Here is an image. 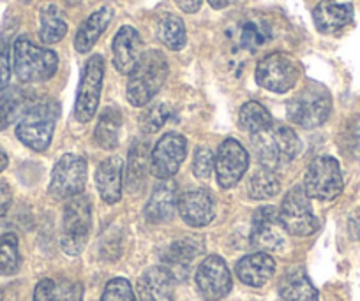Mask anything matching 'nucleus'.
Listing matches in <instances>:
<instances>
[{"mask_svg": "<svg viewBox=\"0 0 360 301\" xmlns=\"http://www.w3.org/2000/svg\"><path fill=\"white\" fill-rule=\"evenodd\" d=\"M168 78V62L159 50H148L141 55L136 67L131 71L126 97L131 106H147L159 93Z\"/></svg>", "mask_w": 360, "mask_h": 301, "instance_id": "obj_1", "label": "nucleus"}, {"mask_svg": "<svg viewBox=\"0 0 360 301\" xmlns=\"http://www.w3.org/2000/svg\"><path fill=\"white\" fill-rule=\"evenodd\" d=\"M58 69L55 51L41 48L27 37L16 39L13 46V71L23 83H41L53 78Z\"/></svg>", "mask_w": 360, "mask_h": 301, "instance_id": "obj_2", "label": "nucleus"}, {"mask_svg": "<svg viewBox=\"0 0 360 301\" xmlns=\"http://www.w3.org/2000/svg\"><path fill=\"white\" fill-rule=\"evenodd\" d=\"M90 227H92V206L89 197L78 196L68 199L62 220L60 247L68 255H79L89 241Z\"/></svg>", "mask_w": 360, "mask_h": 301, "instance_id": "obj_3", "label": "nucleus"}, {"mask_svg": "<svg viewBox=\"0 0 360 301\" xmlns=\"http://www.w3.org/2000/svg\"><path fill=\"white\" fill-rule=\"evenodd\" d=\"M332 112V97L323 86L311 85L297 93L286 106L288 119L304 129H314L327 122Z\"/></svg>", "mask_w": 360, "mask_h": 301, "instance_id": "obj_4", "label": "nucleus"}, {"mask_svg": "<svg viewBox=\"0 0 360 301\" xmlns=\"http://www.w3.org/2000/svg\"><path fill=\"white\" fill-rule=\"evenodd\" d=\"M55 120H57V113L53 112V106L48 102H36L20 120L16 127V136L30 150H48L53 140Z\"/></svg>", "mask_w": 360, "mask_h": 301, "instance_id": "obj_5", "label": "nucleus"}, {"mask_svg": "<svg viewBox=\"0 0 360 301\" xmlns=\"http://www.w3.org/2000/svg\"><path fill=\"white\" fill-rule=\"evenodd\" d=\"M300 78L299 62L288 53H270L258 62L256 81L269 92L285 93L297 85Z\"/></svg>", "mask_w": 360, "mask_h": 301, "instance_id": "obj_6", "label": "nucleus"}, {"mask_svg": "<svg viewBox=\"0 0 360 301\" xmlns=\"http://www.w3.org/2000/svg\"><path fill=\"white\" fill-rule=\"evenodd\" d=\"M103 78H105V60L101 55H94L86 60L83 67L78 93H76L75 116L79 122H89L94 119L101 100Z\"/></svg>", "mask_w": 360, "mask_h": 301, "instance_id": "obj_7", "label": "nucleus"}, {"mask_svg": "<svg viewBox=\"0 0 360 301\" xmlns=\"http://www.w3.org/2000/svg\"><path fill=\"white\" fill-rule=\"evenodd\" d=\"M342 173L334 157H316L309 164L304 178V190L309 197L320 201H332L342 192Z\"/></svg>", "mask_w": 360, "mask_h": 301, "instance_id": "obj_8", "label": "nucleus"}, {"mask_svg": "<svg viewBox=\"0 0 360 301\" xmlns=\"http://www.w3.org/2000/svg\"><path fill=\"white\" fill-rule=\"evenodd\" d=\"M279 217L286 233L293 236H309L318 229V220L304 187H295L286 194L281 203Z\"/></svg>", "mask_w": 360, "mask_h": 301, "instance_id": "obj_9", "label": "nucleus"}, {"mask_svg": "<svg viewBox=\"0 0 360 301\" xmlns=\"http://www.w3.org/2000/svg\"><path fill=\"white\" fill-rule=\"evenodd\" d=\"M86 183V162L78 155H64L51 171L50 192L57 199H71L83 192Z\"/></svg>", "mask_w": 360, "mask_h": 301, "instance_id": "obj_10", "label": "nucleus"}, {"mask_svg": "<svg viewBox=\"0 0 360 301\" xmlns=\"http://www.w3.org/2000/svg\"><path fill=\"white\" fill-rule=\"evenodd\" d=\"M188 155V141L182 134L168 133L159 140L150 155V173L159 180H169L179 173Z\"/></svg>", "mask_w": 360, "mask_h": 301, "instance_id": "obj_11", "label": "nucleus"}, {"mask_svg": "<svg viewBox=\"0 0 360 301\" xmlns=\"http://www.w3.org/2000/svg\"><path fill=\"white\" fill-rule=\"evenodd\" d=\"M285 226L276 206H262L252 215L251 245L259 252H276L285 245Z\"/></svg>", "mask_w": 360, "mask_h": 301, "instance_id": "obj_12", "label": "nucleus"}, {"mask_svg": "<svg viewBox=\"0 0 360 301\" xmlns=\"http://www.w3.org/2000/svg\"><path fill=\"white\" fill-rule=\"evenodd\" d=\"M196 286L207 301H219L231 290V275L226 262L219 255H209L196 272Z\"/></svg>", "mask_w": 360, "mask_h": 301, "instance_id": "obj_13", "label": "nucleus"}, {"mask_svg": "<svg viewBox=\"0 0 360 301\" xmlns=\"http://www.w3.org/2000/svg\"><path fill=\"white\" fill-rule=\"evenodd\" d=\"M249 155L237 140H226L219 147L216 155L217 182L224 189H231L242 180L248 171Z\"/></svg>", "mask_w": 360, "mask_h": 301, "instance_id": "obj_14", "label": "nucleus"}, {"mask_svg": "<svg viewBox=\"0 0 360 301\" xmlns=\"http://www.w3.org/2000/svg\"><path fill=\"white\" fill-rule=\"evenodd\" d=\"M176 208H179L180 217L184 219V222L193 227L209 226L216 215L212 194L202 187L188 189L186 192L180 194Z\"/></svg>", "mask_w": 360, "mask_h": 301, "instance_id": "obj_15", "label": "nucleus"}, {"mask_svg": "<svg viewBox=\"0 0 360 301\" xmlns=\"http://www.w3.org/2000/svg\"><path fill=\"white\" fill-rule=\"evenodd\" d=\"M141 301H175V276L166 266H154L138 279Z\"/></svg>", "mask_w": 360, "mask_h": 301, "instance_id": "obj_16", "label": "nucleus"}, {"mask_svg": "<svg viewBox=\"0 0 360 301\" xmlns=\"http://www.w3.org/2000/svg\"><path fill=\"white\" fill-rule=\"evenodd\" d=\"M112 51L113 65H115L117 71L120 74H131V71L136 67L138 60L141 58L140 34L129 25L119 29V32L113 37Z\"/></svg>", "mask_w": 360, "mask_h": 301, "instance_id": "obj_17", "label": "nucleus"}, {"mask_svg": "<svg viewBox=\"0 0 360 301\" xmlns=\"http://www.w3.org/2000/svg\"><path fill=\"white\" fill-rule=\"evenodd\" d=\"M313 18L314 25L320 32H339L352 22L353 6L349 0H321L314 8Z\"/></svg>", "mask_w": 360, "mask_h": 301, "instance_id": "obj_18", "label": "nucleus"}, {"mask_svg": "<svg viewBox=\"0 0 360 301\" xmlns=\"http://www.w3.org/2000/svg\"><path fill=\"white\" fill-rule=\"evenodd\" d=\"M124 162L120 157H108L96 169V185L105 203L115 205L122 197Z\"/></svg>", "mask_w": 360, "mask_h": 301, "instance_id": "obj_19", "label": "nucleus"}, {"mask_svg": "<svg viewBox=\"0 0 360 301\" xmlns=\"http://www.w3.org/2000/svg\"><path fill=\"white\" fill-rule=\"evenodd\" d=\"M276 273V261L266 252H255L237 262V276L242 283L262 287Z\"/></svg>", "mask_w": 360, "mask_h": 301, "instance_id": "obj_20", "label": "nucleus"}, {"mask_svg": "<svg viewBox=\"0 0 360 301\" xmlns=\"http://www.w3.org/2000/svg\"><path fill=\"white\" fill-rule=\"evenodd\" d=\"M176 205H179V192H176L175 183L166 182L154 189L147 206H145V215L150 222L165 224L169 222L175 215Z\"/></svg>", "mask_w": 360, "mask_h": 301, "instance_id": "obj_21", "label": "nucleus"}, {"mask_svg": "<svg viewBox=\"0 0 360 301\" xmlns=\"http://www.w3.org/2000/svg\"><path fill=\"white\" fill-rule=\"evenodd\" d=\"M203 240L198 236H182L179 240L173 241L168 248H166L165 259L166 262V268L172 272V275L175 276V273L179 269L182 272H188L191 262L195 261L198 255L203 254Z\"/></svg>", "mask_w": 360, "mask_h": 301, "instance_id": "obj_22", "label": "nucleus"}, {"mask_svg": "<svg viewBox=\"0 0 360 301\" xmlns=\"http://www.w3.org/2000/svg\"><path fill=\"white\" fill-rule=\"evenodd\" d=\"M113 20V9L110 6H105V8L98 9L96 13L89 16L85 22L79 25L78 32H76L75 37V48L78 53H89L94 44L98 43L99 37L103 36L108 25Z\"/></svg>", "mask_w": 360, "mask_h": 301, "instance_id": "obj_23", "label": "nucleus"}, {"mask_svg": "<svg viewBox=\"0 0 360 301\" xmlns=\"http://www.w3.org/2000/svg\"><path fill=\"white\" fill-rule=\"evenodd\" d=\"M279 294L285 301H318V290L302 268H290L279 282Z\"/></svg>", "mask_w": 360, "mask_h": 301, "instance_id": "obj_24", "label": "nucleus"}, {"mask_svg": "<svg viewBox=\"0 0 360 301\" xmlns=\"http://www.w3.org/2000/svg\"><path fill=\"white\" fill-rule=\"evenodd\" d=\"M34 105L36 102L22 90H11L4 93V97L0 99V131H6L11 123L25 116V113Z\"/></svg>", "mask_w": 360, "mask_h": 301, "instance_id": "obj_25", "label": "nucleus"}, {"mask_svg": "<svg viewBox=\"0 0 360 301\" xmlns=\"http://www.w3.org/2000/svg\"><path fill=\"white\" fill-rule=\"evenodd\" d=\"M120 129H122V113L117 108H108L99 116L96 126L94 140L103 150H112L119 145Z\"/></svg>", "mask_w": 360, "mask_h": 301, "instance_id": "obj_26", "label": "nucleus"}, {"mask_svg": "<svg viewBox=\"0 0 360 301\" xmlns=\"http://www.w3.org/2000/svg\"><path fill=\"white\" fill-rule=\"evenodd\" d=\"M68 32V22L60 9L55 6H44L39 15V37L44 44H55L62 41Z\"/></svg>", "mask_w": 360, "mask_h": 301, "instance_id": "obj_27", "label": "nucleus"}, {"mask_svg": "<svg viewBox=\"0 0 360 301\" xmlns=\"http://www.w3.org/2000/svg\"><path fill=\"white\" fill-rule=\"evenodd\" d=\"M238 122L244 131L251 134H262L272 127V116L269 109L256 100H248L238 113Z\"/></svg>", "mask_w": 360, "mask_h": 301, "instance_id": "obj_28", "label": "nucleus"}, {"mask_svg": "<svg viewBox=\"0 0 360 301\" xmlns=\"http://www.w3.org/2000/svg\"><path fill=\"white\" fill-rule=\"evenodd\" d=\"M158 37L168 50H182L186 46V41H188L184 22L172 13L161 16L158 23Z\"/></svg>", "mask_w": 360, "mask_h": 301, "instance_id": "obj_29", "label": "nucleus"}, {"mask_svg": "<svg viewBox=\"0 0 360 301\" xmlns=\"http://www.w3.org/2000/svg\"><path fill=\"white\" fill-rule=\"evenodd\" d=\"M281 189V180L276 175L274 169H259L249 180V196L256 201L274 197Z\"/></svg>", "mask_w": 360, "mask_h": 301, "instance_id": "obj_30", "label": "nucleus"}, {"mask_svg": "<svg viewBox=\"0 0 360 301\" xmlns=\"http://www.w3.org/2000/svg\"><path fill=\"white\" fill-rule=\"evenodd\" d=\"M20 268V248L16 234L8 233L0 238V275H13Z\"/></svg>", "mask_w": 360, "mask_h": 301, "instance_id": "obj_31", "label": "nucleus"}, {"mask_svg": "<svg viewBox=\"0 0 360 301\" xmlns=\"http://www.w3.org/2000/svg\"><path fill=\"white\" fill-rule=\"evenodd\" d=\"M272 140H274L276 148H278L279 155H281V161H292V159H295L300 154L302 143H300L295 131L290 129V127L276 129L274 134H272Z\"/></svg>", "mask_w": 360, "mask_h": 301, "instance_id": "obj_32", "label": "nucleus"}, {"mask_svg": "<svg viewBox=\"0 0 360 301\" xmlns=\"http://www.w3.org/2000/svg\"><path fill=\"white\" fill-rule=\"evenodd\" d=\"M145 145L134 143L129 152V162H127V187L129 190H136L138 187L143 183V173H145Z\"/></svg>", "mask_w": 360, "mask_h": 301, "instance_id": "obj_33", "label": "nucleus"}, {"mask_svg": "<svg viewBox=\"0 0 360 301\" xmlns=\"http://www.w3.org/2000/svg\"><path fill=\"white\" fill-rule=\"evenodd\" d=\"M255 145H256V154H258L259 162H262L265 168L274 169L281 164V155H279L278 148L272 138L262 136V134H255Z\"/></svg>", "mask_w": 360, "mask_h": 301, "instance_id": "obj_34", "label": "nucleus"}, {"mask_svg": "<svg viewBox=\"0 0 360 301\" xmlns=\"http://www.w3.org/2000/svg\"><path fill=\"white\" fill-rule=\"evenodd\" d=\"M101 301H138L126 279H113L106 283Z\"/></svg>", "mask_w": 360, "mask_h": 301, "instance_id": "obj_35", "label": "nucleus"}, {"mask_svg": "<svg viewBox=\"0 0 360 301\" xmlns=\"http://www.w3.org/2000/svg\"><path fill=\"white\" fill-rule=\"evenodd\" d=\"M216 168V157L212 150L207 147H200L195 154V162H193V173L200 180H205L212 175V169Z\"/></svg>", "mask_w": 360, "mask_h": 301, "instance_id": "obj_36", "label": "nucleus"}, {"mask_svg": "<svg viewBox=\"0 0 360 301\" xmlns=\"http://www.w3.org/2000/svg\"><path fill=\"white\" fill-rule=\"evenodd\" d=\"M168 116H169V108L165 105H159L155 106V108L148 109V112L143 115V120H141L143 129L147 131V133H155V131H159L162 126H165Z\"/></svg>", "mask_w": 360, "mask_h": 301, "instance_id": "obj_37", "label": "nucleus"}, {"mask_svg": "<svg viewBox=\"0 0 360 301\" xmlns=\"http://www.w3.org/2000/svg\"><path fill=\"white\" fill-rule=\"evenodd\" d=\"M11 79V55L8 43L0 39V92H4Z\"/></svg>", "mask_w": 360, "mask_h": 301, "instance_id": "obj_38", "label": "nucleus"}, {"mask_svg": "<svg viewBox=\"0 0 360 301\" xmlns=\"http://www.w3.org/2000/svg\"><path fill=\"white\" fill-rule=\"evenodd\" d=\"M57 301H83V287L76 282L57 286Z\"/></svg>", "mask_w": 360, "mask_h": 301, "instance_id": "obj_39", "label": "nucleus"}, {"mask_svg": "<svg viewBox=\"0 0 360 301\" xmlns=\"http://www.w3.org/2000/svg\"><path fill=\"white\" fill-rule=\"evenodd\" d=\"M32 301H57V283L50 279L41 280L34 290Z\"/></svg>", "mask_w": 360, "mask_h": 301, "instance_id": "obj_40", "label": "nucleus"}, {"mask_svg": "<svg viewBox=\"0 0 360 301\" xmlns=\"http://www.w3.org/2000/svg\"><path fill=\"white\" fill-rule=\"evenodd\" d=\"M242 43L245 48H258L265 43V34L258 29L256 23H248L242 32Z\"/></svg>", "mask_w": 360, "mask_h": 301, "instance_id": "obj_41", "label": "nucleus"}, {"mask_svg": "<svg viewBox=\"0 0 360 301\" xmlns=\"http://www.w3.org/2000/svg\"><path fill=\"white\" fill-rule=\"evenodd\" d=\"M13 203L11 187L6 180H0V217H4L9 212Z\"/></svg>", "mask_w": 360, "mask_h": 301, "instance_id": "obj_42", "label": "nucleus"}, {"mask_svg": "<svg viewBox=\"0 0 360 301\" xmlns=\"http://www.w3.org/2000/svg\"><path fill=\"white\" fill-rule=\"evenodd\" d=\"M175 2L182 11L189 13V15L200 11V8H202V0H175Z\"/></svg>", "mask_w": 360, "mask_h": 301, "instance_id": "obj_43", "label": "nucleus"}, {"mask_svg": "<svg viewBox=\"0 0 360 301\" xmlns=\"http://www.w3.org/2000/svg\"><path fill=\"white\" fill-rule=\"evenodd\" d=\"M8 162H9L8 154H6V152L2 150V148H0V173L4 171L6 168H8Z\"/></svg>", "mask_w": 360, "mask_h": 301, "instance_id": "obj_44", "label": "nucleus"}, {"mask_svg": "<svg viewBox=\"0 0 360 301\" xmlns=\"http://www.w3.org/2000/svg\"><path fill=\"white\" fill-rule=\"evenodd\" d=\"M209 4L212 6L214 9H223L228 6V0H209Z\"/></svg>", "mask_w": 360, "mask_h": 301, "instance_id": "obj_45", "label": "nucleus"}, {"mask_svg": "<svg viewBox=\"0 0 360 301\" xmlns=\"http://www.w3.org/2000/svg\"><path fill=\"white\" fill-rule=\"evenodd\" d=\"M2 300H4V290L0 289V301H2Z\"/></svg>", "mask_w": 360, "mask_h": 301, "instance_id": "obj_46", "label": "nucleus"}]
</instances>
